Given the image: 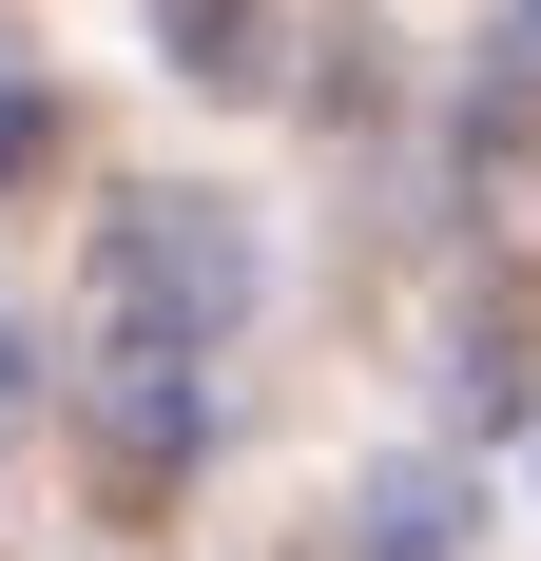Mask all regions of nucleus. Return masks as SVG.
Here are the masks:
<instances>
[{"label": "nucleus", "mask_w": 541, "mask_h": 561, "mask_svg": "<svg viewBox=\"0 0 541 561\" xmlns=\"http://www.w3.org/2000/svg\"><path fill=\"white\" fill-rule=\"evenodd\" d=\"M156 20H174V78H214V98L270 78V20H252V0H156Z\"/></svg>", "instance_id": "obj_1"}, {"label": "nucleus", "mask_w": 541, "mask_h": 561, "mask_svg": "<svg viewBox=\"0 0 541 561\" xmlns=\"http://www.w3.org/2000/svg\"><path fill=\"white\" fill-rule=\"evenodd\" d=\"M39 156H58V116L20 98V78H0V174H39Z\"/></svg>", "instance_id": "obj_2"}]
</instances>
